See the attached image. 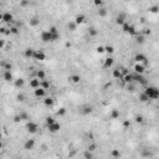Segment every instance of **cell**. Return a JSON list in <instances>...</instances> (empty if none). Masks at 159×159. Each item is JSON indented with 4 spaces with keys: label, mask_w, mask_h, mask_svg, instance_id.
Here are the masks:
<instances>
[{
    "label": "cell",
    "mask_w": 159,
    "mask_h": 159,
    "mask_svg": "<svg viewBox=\"0 0 159 159\" xmlns=\"http://www.w3.org/2000/svg\"><path fill=\"white\" fill-rule=\"evenodd\" d=\"M144 93L148 96L149 99H157L159 97V90L157 87H147L144 90Z\"/></svg>",
    "instance_id": "obj_1"
},
{
    "label": "cell",
    "mask_w": 159,
    "mask_h": 159,
    "mask_svg": "<svg viewBox=\"0 0 159 159\" xmlns=\"http://www.w3.org/2000/svg\"><path fill=\"white\" fill-rule=\"evenodd\" d=\"M122 29H123V31H124L126 34H129V35H133V36H135V35H138V32L135 31V29H134V26H132L129 24H127L124 23L122 25Z\"/></svg>",
    "instance_id": "obj_2"
},
{
    "label": "cell",
    "mask_w": 159,
    "mask_h": 159,
    "mask_svg": "<svg viewBox=\"0 0 159 159\" xmlns=\"http://www.w3.org/2000/svg\"><path fill=\"white\" fill-rule=\"evenodd\" d=\"M32 59L37 60V61H44V60L46 59V55H45V52H44L42 50H35Z\"/></svg>",
    "instance_id": "obj_3"
},
{
    "label": "cell",
    "mask_w": 159,
    "mask_h": 159,
    "mask_svg": "<svg viewBox=\"0 0 159 159\" xmlns=\"http://www.w3.org/2000/svg\"><path fill=\"white\" fill-rule=\"evenodd\" d=\"M132 76H133V81L139 82L140 85H143V86H147V85H148L147 80H145V78L142 76V73H135V75H132Z\"/></svg>",
    "instance_id": "obj_4"
},
{
    "label": "cell",
    "mask_w": 159,
    "mask_h": 159,
    "mask_svg": "<svg viewBox=\"0 0 159 159\" xmlns=\"http://www.w3.org/2000/svg\"><path fill=\"white\" fill-rule=\"evenodd\" d=\"M26 129H28L29 133L34 134V133H36V132H37L39 127H37L36 123H34V122H29V123H28V126H26Z\"/></svg>",
    "instance_id": "obj_5"
},
{
    "label": "cell",
    "mask_w": 159,
    "mask_h": 159,
    "mask_svg": "<svg viewBox=\"0 0 159 159\" xmlns=\"http://www.w3.org/2000/svg\"><path fill=\"white\" fill-rule=\"evenodd\" d=\"M134 60L137 61V62H143L144 66L148 65V59H147V57H145V55H143V54H137V55L134 56Z\"/></svg>",
    "instance_id": "obj_6"
},
{
    "label": "cell",
    "mask_w": 159,
    "mask_h": 159,
    "mask_svg": "<svg viewBox=\"0 0 159 159\" xmlns=\"http://www.w3.org/2000/svg\"><path fill=\"white\" fill-rule=\"evenodd\" d=\"M60 128H61V126H60L57 122H54V123H51V124H48V131L52 132V133H56V132H59Z\"/></svg>",
    "instance_id": "obj_7"
},
{
    "label": "cell",
    "mask_w": 159,
    "mask_h": 159,
    "mask_svg": "<svg viewBox=\"0 0 159 159\" xmlns=\"http://www.w3.org/2000/svg\"><path fill=\"white\" fill-rule=\"evenodd\" d=\"M41 40L44 42H51V32L50 31H42L41 32Z\"/></svg>",
    "instance_id": "obj_8"
},
{
    "label": "cell",
    "mask_w": 159,
    "mask_h": 159,
    "mask_svg": "<svg viewBox=\"0 0 159 159\" xmlns=\"http://www.w3.org/2000/svg\"><path fill=\"white\" fill-rule=\"evenodd\" d=\"M3 21L4 23H11V21H14V16H12V14H10V12H4L3 14Z\"/></svg>",
    "instance_id": "obj_9"
},
{
    "label": "cell",
    "mask_w": 159,
    "mask_h": 159,
    "mask_svg": "<svg viewBox=\"0 0 159 159\" xmlns=\"http://www.w3.org/2000/svg\"><path fill=\"white\" fill-rule=\"evenodd\" d=\"M35 96L36 97H40V98H41V97H45V95H46V90H44L42 87H37V88H35Z\"/></svg>",
    "instance_id": "obj_10"
},
{
    "label": "cell",
    "mask_w": 159,
    "mask_h": 159,
    "mask_svg": "<svg viewBox=\"0 0 159 159\" xmlns=\"http://www.w3.org/2000/svg\"><path fill=\"white\" fill-rule=\"evenodd\" d=\"M134 71H135V73H142L143 75V72L145 71V66L142 65L140 62H138L137 65H134Z\"/></svg>",
    "instance_id": "obj_11"
},
{
    "label": "cell",
    "mask_w": 159,
    "mask_h": 159,
    "mask_svg": "<svg viewBox=\"0 0 159 159\" xmlns=\"http://www.w3.org/2000/svg\"><path fill=\"white\" fill-rule=\"evenodd\" d=\"M40 82H41V81H40L39 78H32V80H30V87L35 90V88L40 87Z\"/></svg>",
    "instance_id": "obj_12"
},
{
    "label": "cell",
    "mask_w": 159,
    "mask_h": 159,
    "mask_svg": "<svg viewBox=\"0 0 159 159\" xmlns=\"http://www.w3.org/2000/svg\"><path fill=\"white\" fill-rule=\"evenodd\" d=\"M34 145H35V140H34V139H29V140H26V142H25L24 148L28 149V151H30V149L34 148Z\"/></svg>",
    "instance_id": "obj_13"
},
{
    "label": "cell",
    "mask_w": 159,
    "mask_h": 159,
    "mask_svg": "<svg viewBox=\"0 0 159 159\" xmlns=\"http://www.w3.org/2000/svg\"><path fill=\"white\" fill-rule=\"evenodd\" d=\"M122 81L124 82V83H127V85H129V83L133 82V76H132L131 73H127V75H124V76H123Z\"/></svg>",
    "instance_id": "obj_14"
},
{
    "label": "cell",
    "mask_w": 159,
    "mask_h": 159,
    "mask_svg": "<svg viewBox=\"0 0 159 159\" xmlns=\"http://www.w3.org/2000/svg\"><path fill=\"white\" fill-rule=\"evenodd\" d=\"M113 62H114V60L112 59V57H107V59L104 60L103 66L106 68H109V67H112V66H113Z\"/></svg>",
    "instance_id": "obj_15"
},
{
    "label": "cell",
    "mask_w": 159,
    "mask_h": 159,
    "mask_svg": "<svg viewBox=\"0 0 159 159\" xmlns=\"http://www.w3.org/2000/svg\"><path fill=\"white\" fill-rule=\"evenodd\" d=\"M113 77L114 78H118V80H122L123 78V75L121 73V70L119 68H116V70H113Z\"/></svg>",
    "instance_id": "obj_16"
},
{
    "label": "cell",
    "mask_w": 159,
    "mask_h": 159,
    "mask_svg": "<svg viewBox=\"0 0 159 159\" xmlns=\"http://www.w3.org/2000/svg\"><path fill=\"white\" fill-rule=\"evenodd\" d=\"M4 80H5L6 82L12 81V73H11V71H5V72H4Z\"/></svg>",
    "instance_id": "obj_17"
},
{
    "label": "cell",
    "mask_w": 159,
    "mask_h": 159,
    "mask_svg": "<svg viewBox=\"0 0 159 159\" xmlns=\"http://www.w3.org/2000/svg\"><path fill=\"white\" fill-rule=\"evenodd\" d=\"M85 20H86L85 15H77L76 19H75V23H76L77 25H80V24H83V23H85Z\"/></svg>",
    "instance_id": "obj_18"
},
{
    "label": "cell",
    "mask_w": 159,
    "mask_h": 159,
    "mask_svg": "<svg viewBox=\"0 0 159 159\" xmlns=\"http://www.w3.org/2000/svg\"><path fill=\"white\" fill-rule=\"evenodd\" d=\"M70 81L72 83H80L81 77H80V75H72V76H70Z\"/></svg>",
    "instance_id": "obj_19"
},
{
    "label": "cell",
    "mask_w": 159,
    "mask_h": 159,
    "mask_svg": "<svg viewBox=\"0 0 159 159\" xmlns=\"http://www.w3.org/2000/svg\"><path fill=\"white\" fill-rule=\"evenodd\" d=\"M34 51H35V50H32V48H26L25 52H24L25 57H28V59H31V57L34 56Z\"/></svg>",
    "instance_id": "obj_20"
},
{
    "label": "cell",
    "mask_w": 159,
    "mask_h": 159,
    "mask_svg": "<svg viewBox=\"0 0 159 159\" xmlns=\"http://www.w3.org/2000/svg\"><path fill=\"white\" fill-rule=\"evenodd\" d=\"M44 103H45L47 107H51V106H54V98L47 97V98H45V101H44Z\"/></svg>",
    "instance_id": "obj_21"
},
{
    "label": "cell",
    "mask_w": 159,
    "mask_h": 159,
    "mask_svg": "<svg viewBox=\"0 0 159 159\" xmlns=\"http://www.w3.org/2000/svg\"><path fill=\"white\" fill-rule=\"evenodd\" d=\"M36 76H37V78L40 80V81H42V80H45V72L42 71V70H39V71L36 72Z\"/></svg>",
    "instance_id": "obj_22"
},
{
    "label": "cell",
    "mask_w": 159,
    "mask_h": 159,
    "mask_svg": "<svg viewBox=\"0 0 159 159\" xmlns=\"http://www.w3.org/2000/svg\"><path fill=\"white\" fill-rule=\"evenodd\" d=\"M40 87H42L44 90H47V88H50V83L47 81H45V80H42V81L40 82Z\"/></svg>",
    "instance_id": "obj_23"
},
{
    "label": "cell",
    "mask_w": 159,
    "mask_h": 159,
    "mask_svg": "<svg viewBox=\"0 0 159 159\" xmlns=\"http://www.w3.org/2000/svg\"><path fill=\"white\" fill-rule=\"evenodd\" d=\"M119 116H121V113H119L118 109H113L112 113H111V118H112V119H116V118H118Z\"/></svg>",
    "instance_id": "obj_24"
},
{
    "label": "cell",
    "mask_w": 159,
    "mask_h": 159,
    "mask_svg": "<svg viewBox=\"0 0 159 159\" xmlns=\"http://www.w3.org/2000/svg\"><path fill=\"white\" fill-rule=\"evenodd\" d=\"M24 80L23 78H19V80H16V81H15V86L17 87V88H21V87H23L24 86Z\"/></svg>",
    "instance_id": "obj_25"
},
{
    "label": "cell",
    "mask_w": 159,
    "mask_h": 159,
    "mask_svg": "<svg viewBox=\"0 0 159 159\" xmlns=\"http://www.w3.org/2000/svg\"><path fill=\"white\" fill-rule=\"evenodd\" d=\"M40 23V20L37 19V17H32V19H30V25L31 26H37Z\"/></svg>",
    "instance_id": "obj_26"
},
{
    "label": "cell",
    "mask_w": 159,
    "mask_h": 159,
    "mask_svg": "<svg viewBox=\"0 0 159 159\" xmlns=\"http://www.w3.org/2000/svg\"><path fill=\"white\" fill-rule=\"evenodd\" d=\"M116 23H117L118 25H123V24L126 23V21H124V17H123V15H121V16H118V17H117V19H116Z\"/></svg>",
    "instance_id": "obj_27"
},
{
    "label": "cell",
    "mask_w": 159,
    "mask_h": 159,
    "mask_svg": "<svg viewBox=\"0 0 159 159\" xmlns=\"http://www.w3.org/2000/svg\"><path fill=\"white\" fill-rule=\"evenodd\" d=\"M139 99H140V102H148V101H149V98H148V96H147V95H145V93H144V92H143V93H142V95H140V96H139Z\"/></svg>",
    "instance_id": "obj_28"
},
{
    "label": "cell",
    "mask_w": 159,
    "mask_h": 159,
    "mask_svg": "<svg viewBox=\"0 0 159 159\" xmlns=\"http://www.w3.org/2000/svg\"><path fill=\"white\" fill-rule=\"evenodd\" d=\"M92 111H93V109H92V107H85L83 108V111H82V113L83 114H90V113H92Z\"/></svg>",
    "instance_id": "obj_29"
},
{
    "label": "cell",
    "mask_w": 159,
    "mask_h": 159,
    "mask_svg": "<svg viewBox=\"0 0 159 159\" xmlns=\"http://www.w3.org/2000/svg\"><path fill=\"white\" fill-rule=\"evenodd\" d=\"M59 39H60V34L59 32H57V34H51V42L57 41Z\"/></svg>",
    "instance_id": "obj_30"
},
{
    "label": "cell",
    "mask_w": 159,
    "mask_h": 159,
    "mask_svg": "<svg viewBox=\"0 0 159 159\" xmlns=\"http://www.w3.org/2000/svg\"><path fill=\"white\" fill-rule=\"evenodd\" d=\"M76 28H77V24L75 23V21H72V23L68 24V29L71 30V31H75V30H76Z\"/></svg>",
    "instance_id": "obj_31"
},
{
    "label": "cell",
    "mask_w": 159,
    "mask_h": 159,
    "mask_svg": "<svg viewBox=\"0 0 159 159\" xmlns=\"http://www.w3.org/2000/svg\"><path fill=\"white\" fill-rule=\"evenodd\" d=\"M88 34H90V36H96V35H97V30L95 28H90V29H88Z\"/></svg>",
    "instance_id": "obj_32"
},
{
    "label": "cell",
    "mask_w": 159,
    "mask_h": 159,
    "mask_svg": "<svg viewBox=\"0 0 159 159\" xmlns=\"http://www.w3.org/2000/svg\"><path fill=\"white\" fill-rule=\"evenodd\" d=\"M104 51L108 52V54H113V52H114V47L113 46H106L104 47Z\"/></svg>",
    "instance_id": "obj_33"
},
{
    "label": "cell",
    "mask_w": 159,
    "mask_h": 159,
    "mask_svg": "<svg viewBox=\"0 0 159 159\" xmlns=\"http://www.w3.org/2000/svg\"><path fill=\"white\" fill-rule=\"evenodd\" d=\"M135 36H137V42L138 44H143L144 42V36H142V35H140V36L139 35H135Z\"/></svg>",
    "instance_id": "obj_34"
},
{
    "label": "cell",
    "mask_w": 159,
    "mask_h": 159,
    "mask_svg": "<svg viewBox=\"0 0 159 159\" xmlns=\"http://www.w3.org/2000/svg\"><path fill=\"white\" fill-rule=\"evenodd\" d=\"M106 14H107V11H106V9H99V10H98V15L99 16H106Z\"/></svg>",
    "instance_id": "obj_35"
},
{
    "label": "cell",
    "mask_w": 159,
    "mask_h": 159,
    "mask_svg": "<svg viewBox=\"0 0 159 159\" xmlns=\"http://www.w3.org/2000/svg\"><path fill=\"white\" fill-rule=\"evenodd\" d=\"M11 68H12L11 64H5L4 65V70H5V71H11Z\"/></svg>",
    "instance_id": "obj_36"
},
{
    "label": "cell",
    "mask_w": 159,
    "mask_h": 159,
    "mask_svg": "<svg viewBox=\"0 0 159 159\" xmlns=\"http://www.w3.org/2000/svg\"><path fill=\"white\" fill-rule=\"evenodd\" d=\"M10 32H11V34H14V35H16V34H19V29H17L16 26H14V28H11V29H10Z\"/></svg>",
    "instance_id": "obj_37"
},
{
    "label": "cell",
    "mask_w": 159,
    "mask_h": 159,
    "mask_svg": "<svg viewBox=\"0 0 159 159\" xmlns=\"http://www.w3.org/2000/svg\"><path fill=\"white\" fill-rule=\"evenodd\" d=\"M54 122H56V121H55V119L52 118V117H47V118H46V123H47V126H48V124H51V123H54Z\"/></svg>",
    "instance_id": "obj_38"
},
{
    "label": "cell",
    "mask_w": 159,
    "mask_h": 159,
    "mask_svg": "<svg viewBox=\"0 0 159 159\" xmlns=\"http://www.w3.org/2000/svg\"><path fill=\"white\" fill-rule=\"evenodd\" d=\"M65 113H66L65 108H60L59 111H57V114H59V116H65Z\"/></svg>",
    "instance_id": "obj_39"
},
{
    "label": "cell",
    "mask_w": 159,
    "mask_h": 159,
    "mask_svg": "<svg viewBox=\"0 0 159 159\" xmlns=\"http://www.w3.org/2000/svg\"><path fill=\"white\" fill-rule=\"evenodd\" d=\"M20 118H21V121H24V119H29V116H28V113H20Z\"/></svg>",
    "instance_id": "obj_40"
},
{
    "label": "cell",
    "mask_w": 159,
    "mask_h": 159,
    "mask_svg": "<svg viewBox=\"0 0 159 159\" xmlns=\"http://www.w3.org/2000/svg\"><path fill=\"white\" fill-rule=\"evenodd\" d=\"M112 157H114V158H119V157H121V153H119L118 151H113V152H112Z\"/></svg>",
    "instance_id": "obj_41"
},
{
    "label": "cell",
    "mask_w": 159,
    "mask_h": 159,
    "mask_svg": "<svg viewBox=\"0 0 159 159\" xmlns=\"http://www.w3.org/2000/svg\"><path fill=\"white\" fill-rule=\"evenodd\" d=\"M97 52H98V54H103L104 52V46H98L97 47Z\"/></svg>",
    "instance_id": "obj_42"
},
{
    "label": "cell",
    "mask_w": 159,
    "mask_h": 159,
    "mask_svg": "<svg viewBox=\"0 0 159 159\" xmlns=\"http://www.w3.org/2000/svg\"><path fill=\"white\" fill-rule=\"evenodd\" d=\"M48 31H50L51 34H57V29L55 28V26H51V28L48 29Z\"/></svg>",
    "instance_id": "obj_43"
},
{
    "label": "cell",
    "mask_w": 159,
    "mask_h": 159,
    "mask_svg": "<svg viewBox=\"0 0 159 159\" xmlns=\"http://www.w3.org/2000/svg\"><path fill=\"white\" fill-rule=\"evenodd\" d=\"M93 155H92V153H91V151H88L87 149V152L85 153V158H92Z\"/></svg>",
    "instance_id": "obj_44"
},
{
    "label": "cell",
    "mask_w": 159,
    "mask_h": 159,
    "mask_svg": "<svg viewBox=\"0 0 159 159\" xmlns=\"http://www.w3.org/2000/svg\"><path fill=\"white\" fill-rule=\"evenodd\" d=\"M93 4L96 6H101L102 5V0H93Z\"/></svg>",
    "instance_id": "obj_45"
},
{
    "label": "cell",
    "mask_w": 159,
    "mask_h": 159,
    "mask_svg": "<svg viewBox=\"0 0 159 159\" xmlns=\"http://www.w3.org/2000/svg\"><path fill=\"white\" fill-rule=\"evenodd\" d=\"M135 122H137V123H142V122H143V117L137 116V117H135Z\"/></svg>",
    "instance_id": "obj_46"
},
{
    "label": "cell",
    "mask_w": 159,
    "mask_h": 159,
    "mask_svg": "<svg viewBox=\"0 0 159 159\" xmlns=\"http://www.w3.org/2000/svg\"><path fill=\"white\" fill-rule=\"evenodd\" d=\"M149 10H151L152 12H154V14H155V12H158V6L155 5V6H152L151 9H149Z\"/></svg>",
    "instance_id": "obj_47"
},
{
    "label": "cell",
    "mask_w": 159,
    "mask_h": 159,
    "mask_svg": "<svg viewBox=\"0 0 159 159\" xmlns=\"http://www.w3.org/2000/svg\"><path fill=\"white\" fill-rule=\"evenodd\" d=\"M95 149H96V144H90V145H88V151H95Z\"/></svg>",
    "instance_id": "obj_48"
},
{
    "label": "cell",
    "mask_w": 159,
    "mask_h": 159,
    "mask_svg": "<svg viewBox=\"0 0 159 159\" xmlns=\"http://www.w3.org/2000/svg\"><path fill=\"white\" fill-rule=\"evenodd\" d=\"M129 126H131V122L129 121H124V122H123V127H124V128H128Z\"/></svg>",
    "instance_id": "obj_49"
},
{
    "label": "cell",
    "mask_w": 159,
    "mask_h": 159,
    "mask_svg": "<svg viewBox=\"0 0 159 159\" xmlns=\"http://www.w3.org/2000/svg\"><path fill=\"white\" fill-rule=\"evenodd\" d=\"M121 73L123 75V76H124V75H127V73H129V71H128V70H127V68H122V70H121Z\"/></svg>",
    "instance_id": "obj_50"
},
{
    "label": "cell",
    "mask_w": 159,
    "mask_h": 159,
    "mask_svg": "<svg viewBox=\"0 0 159 159\" xmlns=\"http://www.w3.org/2000/svg\"><path fill=\"white\" fill-rule=\"evenodd\" d=\"M14 121L17 123V122H21V118H20V114H17V116L14 117Z\"/></svg>",
    "instance_id": "obj_51"
},
{
    "label": "cell",
    "mask_w": 159,
    "mask_h": 159,
    "mask_svg": "<svg viewBox=\"0 0 159 159\" xmlns=\"http://www.w3.org/2000/svg\"><path fill=\"white\" fill-rule=\"evenodd\" d=\"M28 4H29V1H28V0H23V1L20 3V5H21V6H26Z\"/></svg>",
    "instance_id": "obj_52"
},
{
    "label": "cell",
    "mask_w": 159,
    "mask_h": 159,
    "mask_svg": "<svg viewBox=\"0 0 159 159\" xmlns=\"http://www.w3.org/2000/svg\"><path fill=\"white\" fill-rule=\"evenodd\" d=\"M4 46H5V41H4V40H0V48H3Z\"/></svg>",
    "instance_id": "obj_53"
},
{
    "label": "cell",
    "mask_w": 159,
    "mask_h": 159,
    "mask_svg": "<svg viewBox=\"0 0 159 159\" xmlns=\"http://www.w3.org/2000/svg\"><path fill=\"white\" fill-rule=\"evenodd\" d=\"M17 99L23 102V101H24V95H19V96H17Z\"/></svg>",
    "instance_id": "obj_54"
},
{
    "label": "cell",
    "mask_w": 159,
    "mask_h": 159,
    "mask_svg": "<svg viewBox=\"0 0 159 159\" xmlns=\"http://www.w3.org/2000/svg\"><path fill=\"white\" fill-rule=\"evenodd\" d=\"M5 31H6L5 28H0V34H5Z\"/></svg>",
    "instance_id": "obj_55"
},
{
    "label": "cell",
    "mask_w": 159,
    "mask_h": 159,
    "mask_svg": "<svg viewBox=\"0 0 159 159\" xmlns=\"http://www.w3.org/2000/svg\"><path fill=\"white\" fill-rule=\"evenodd\" d=\"M133 90H134L133 86H129V85H128V91H133Z\"/></svg>",
    "instance_id": "obj_56"
},
{
    "label": "cell",
    "mask_w": 159,
    "mask_h": 159,
    "mask_svg": "<svg viewBox=\"0 0 159 159\" xmlns=\"http://www.w3.org/2000/svg\"><path fill=\"white\" fill-rule=\"evenodd\" d=\"M3 149V143H1V140H0V151Z\"/></svg>",
    "instance_id": "obj_57"
},
{
    "label": "cell",
    "mask_w": 159,
    "mask_h": 159,
    "mask_svg": "<svg viewBox=\"0 0 159 159\" xmlns=\"http://www.w3.org/2000/svg\"><path fill=\"white\" fill-rule=\"evenodd\" d=\"M0 21H3V14L0 12Z\"/></svg>",
    "instance_id": "obj_58"
},
{
    "label": "cell",
    "mask_w": 159,
    "mask_h": 159,
    "mask_svg": "<svg viewBox=\"0 0 159 159\" xmlns=\"http://www.w3.org/2000/svg\"><path fill=\"white\" fill-rule=\"evenodd\" d=\"M3 139V134H1V132H0V140Z\"/></svg>",
    "instance_id": "obj_59"
},
{
    "label": "cell",
    "mask_w": 159,
    "mask_h": 159,
    "mask_svg": "<svg viewBox=\"0 0 159 159\" xmlns=\"http://www.w3.org/2000/svg\"><path fill=\"white\" fill-rule=\"evenodd\" d=\"M1 5H3V4H1V1H0V9H1Z\"/></svg>",
    "instance_id": "obj_60"
},
{
    "label": "cell",
    "mask_w": 159,
    "mask_h": 159,
    "mask_svg": "<svg viewBox=\"0 0 159 159\" xmlns=\"http://www.w3.org/2000/svg\"><path fill=\"white\" fill-rule=\"evenodd\" d=\"M126 1H131V0H126Z\"/></svg>",
    "instance_id": "obj_61"
},
{
    "label": "cell",
    "mask_w": 159,
    "mask_h": 159,
    "mask_svg": "<svg viewBox=\"0 0 159 159\" xmlns=\"http://www.w3.org/2000/svg\"><path fill=\"white\" fill-rule=\"evenodd\" d=\"M42 1H44V0H42Z\"/></svg>",
    "instance_id": "obj_62"
}]
</instances>
